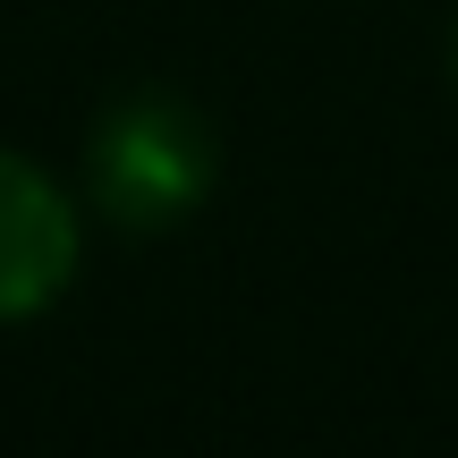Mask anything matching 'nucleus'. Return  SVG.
I'll return each instance as SVG.
<instances>
[{"label":"nucleus","mask_w":458,"mask_h":458,"mask_svg":"<svg viewBox=\"0 0 458 458\" xmlns=\"http://www.w3.org/2000/svg\"><path fill=\"white\" fill-rule=\"evenodd\" d=\"M221 179V136L187 94H119L85 136V187L111 229H179Z\"/></svg>","instance_id":"obj_1"},{"label":"nucleus","mask_w":458,"mask_h":458,"mask_svg":"<svg viewBox=\"0 0 458 458\" xmlns=\"http://www.w3.org/2000/svg\"><path fill=\"white\" fill-rule=\"evenodd\" d=\"M85 263V196L34 153L0 145V331L43 323Z\"/></svg>","instance_id":"obj_2"},{"label":"nucleus","mask_w":458,"mask_h":458,"mask_svg":"<svg viewBox=\"0 0 458 458\" xmlns=\"http://www.w3.org/2000/svg\"><path fill=\"white\" fill-rule=\"evenodd\" d=\"M450 85H458V17H450Z\"/></svg>","instance_id":"obj_3"}]
</instances>
